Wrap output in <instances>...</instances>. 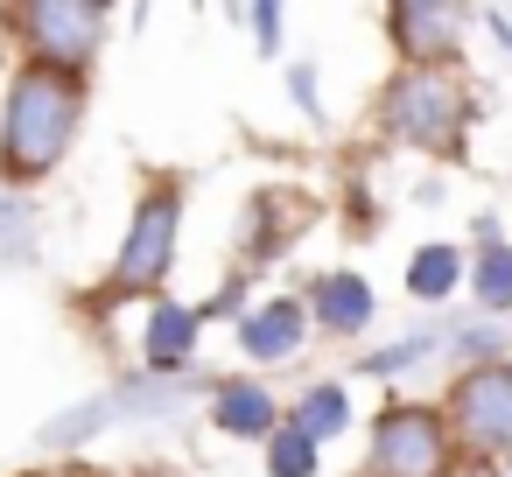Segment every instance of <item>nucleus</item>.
Wrapping results in <instances>:
<instances>
[{"label":"nucleus","instance_id":"nucleus-25","mask_svg":"<svg viewBox=\"0 0 512 477\" xmlns=\"http://www.w3.org/2000/svg\"><path fill=\"white\" fill-rule=\"evenodd\" d=\"M477 22H484V29H491V36L505 43V57H512V8H484Z\"/></svg>","mask_w":512,"mask_h":477},{"label":"nucleus","instance_id":"nucleus-28","mask_svg":"<svg viewBox=\"0 0 512 477\" xmlns=\"http://www.w3.org/2000/svg\"><path fill=\"white\" fill-rule=\"evenodd\" d=\"M22 477H50V470H22Z\"/></svg>","mask_w":512,"mask_h":477},{"label":"nucleus","instance_id":"nucleus-20","mask_svg":"<svg viewBox=\"0 0 512 477\" xmlns=\"http://www.w3.org/2000/svg\"><path fill=\"white\" fill-rule=\"evenodd\" d=\"M29 253H36V204L29 190H0V260L22 267Z\"/></svg>","mask_w":512,"mask_h":477},{"label":"nucleus","instance_id":"nucleus-7","mask_svg":"<svg viewBox=\"0 0 512 477\" xmlns=\"http://www.w3.org/2000/svg\"><path fill=\"white\" fill-rule=\"evenodd\" d=\"M190 386H211V379H120V386H106V393H92V400H78L71 414H57L50 428H43V442L50 449H78V442H92V435H106V428H120V421H162V414H176L183 400H190Z\"/></svg>","mask_w":512,"mask_h":477},{"label":"nucleus","instance_id":"nucleus-27","mask_svg":"<svg viewBox=\"0 0 512 477\" xmlns=\"http://www.w3.org/2000/svg\"><path fill=\"white\" fill-rule=\"evenodd\" d=\"M50 477H99V470H85V463H64V470H50Z\"/></svg>","mask_w":512,"mask_h":477},{"label":"nucleus","instance_id":"nucleus-24","mask_svg":"<svg viewBox=\"0 0 512 477\" xmlns=\"http://www.w3.org/2000/svg\"><path fill=\"white\" fill-rule=\"evenodd\" d=\"M470 239H477V253H484V246H505V225H498V211H477V218H470Z\"/></svg>","mask_w":512,"mask_h":477},{"label":"nucleus","instance_id":"nucleus-9","mask_svg":"<svg viewBox=\"0 0 512 477\" xmlns=\"http://www.w3.org/2000/svg\"><path fill=\"white\" fill-rule=\"evenodd\" d=\"M309 337H316V323H309V302H302V295H267V302H253V309L232 323L239 358L260 365V372L295 365V358L309 351Z\"/></svg>","mask_w":512,"mask_h":477},{"label":"nucleus","instance_id":"nucleus-19","mask_svg":"<svg viewBox=\"0 0 512 477\" xmlns=\"http://www.w3.org/2000/svg\"><path fill=\"white\" fill-rule=\"evenodd\" d=\"M260 456H267V477H316V470H323V442H309V435L288 428V421L260 442Z\"/></svg>","mask_w":512,"mask_h":477},{"label":"nucleus","instance_id":"nucleus-17","mask_svg":"<svg viewBox=\"0 0 512 477\" xmlns=\"http://www.w3.org/2000/svg\"><path fill=\"white\" fill-rule=\"evenodd\" d=\"M470 302L498 323V316H512V239L505 246H484V253H470Z\"/></svg>","mask_w":512,"mask_h":477},{"label":"nucleus","instance_id":"nucleus-21","mask_svg":"<svg viewBox=\"0 0 512 477\" xmlns=\"http://www.w3.org/2000/svg\"><path fill=\"white\" fill-rule=\"evenodd\" d=\"M246 309H253V267H232V274L197 302V316H204V323H239Z\"/></svg>","mask_w":512,"mask_h":477},{"label":"nucleus","instance_id":"nucleus-18","mask_svg":"<svg viewBox=\"0 0 512 477\" xmlns=\"http://www.w3.org/2000/svg\"><path fill=\"white\" fill-rule=\"evenodd\" d=\"M449 358H456V372H470V365H498V358H512V330H498L491 316H477V323H449V344H442Z\"/></svg>","mask_w":512,"mask_h":477},{"label":"nucleus","instance_id":"nucleus-16","mask_svg":"<svg viewBox=\"0 0 512 477\" xmlns=\"http://www.w3.org/2000/svg\"><path fill=\"white\" fill-rule=\"evenodd\" d=\"M442 344H449V323H428V330H407V337H393V344H372V351L358 358V372H365V379H400V372L428 365Z\"/></svg>","mask_w":512,"mask_h":477},{"label":"nucleus","instance_id":"nucleus-26","mask_svg":"<svg viewBox=\"0 0 512 477\" xmlns=\"http://www.w3.org/2000/svg\"><path fill=\"white\" fill-rule=\"evenodd\" d=\"M449 477H505V470H498V463H477V456H456Z\"/></svg>","mask_w":512,"mask_h":477},{"label":"nucleus","instance_id":"nucleus-6","mask_svg":"<svg viewBox=\"0 0 512 477\" xmlns=\"http://www.w3.org/2000/svg\"><path fill=\"white\" fill-rule=\"evenodd\" d=\"M442 414H449L463 456L505 470V463H512V358L456 372L449 393H442Z\"/></svg>","mask_w":512,"mask_h":477},{"label":"nucleus","instance_id":"nucleus-5","mask_svg":"<svg viewBox=\"0 0 512 477\" xmlns=\"http://www.w3.org/2000/svg\"><path fill=\"white\" fill-rule=\"evenodd\" d=\"M15 29V50L22 64H43V71H64V78H85L113 36V8L106 0H29V8H8L0 15Z\"/></svg>","mask_w":512,"mask_h":477},{"label":"nucleus","instance_id":"nucleus-1","mask_svg":"<svg viewBox=\"0 0 512 477\" xmlns=\"http://www.w3.org/2000/svg\"><path fill=\"white\" fill-rule=\"evenodd\" d=\"M85 134V78L15 64L0 85V190H43Z\"/></svg>","mask_w":512,"mask_h":477},{"label":"nucleus","instance_id":"nucleus-13","mask_svg":"<svg viewBox=\"0 0 512 477\" xmlns=\"http://www.w3.org/2000/svg\"><path fill=\"white\" fill-rule=\"evenodd\" d=\"M204 414H211V428L232 435V442H267V435L288 421V407H281V393H274L267 379H211Z\"/></svg>","mask_w":512,"mask_h":477},{"label":"nucleus","instance_id":"nucleus-4","mask_svg":"<svg viewBox=\"0 0 512 477\" xmlns=\"http://www.w3.org/2000/svg\"><path fill=\"white\" fill-rule=\"evenodd\" d=\"M456 428L442 414V400H407L393 393L372 428H365V463L358 477H449L456 470Z\"/></svg>","mask_w":512,"mask_h":477},{"label":"nucleus","instance_id":"nucleus-3","mask_svg":"<svg viewBox=\"0 0 512 477\" xmlns=\"http://www.w3.org/2000/svg\"><path fill=\"white\" fill-rule=\"evenodd\" d=\"M176 246H183V183L176 176H155L141 197H134V211H127V239H120V253H113V267H106V288L92 295L99 309H113V302H155L162 295V281L176 274Z\"/></svg>","mask_w":512,"mask_h":477},{"label":"nucleus","instance_id":"nucleus-15","mask_svg":"<svg viewBox=\"0 0 512 477\" xmlns=\"http://www.w3.org/2000/svg\"><path fill=\"white\" fill-rule=\"evenodd\" d=\"M288 428H302L309 442H337L351 435V386L344 379H316L288 400Z\"/></svg>","mask_w":512,"mask_h":477},{"label":"nucleus","instance_id":"nucleus-8","mask_svg":"<svg viewBox=\"0 0 512 477\" xmlns=\"http://www.w3.org/2000/svg\"><path fill=\"white\" fill-rule=\"evenodd\" d=\"M379 22H386V43H393L400 71H456L477 8H456V0H393Z\"/></svg>","mask_w":512,"mask_h":477},{"label":"nucleus","instance_id":"nucleus-14","mask_svg":"<svg viewBox=\"0 0 512 477\" xmlns=\"http://www.w3.org/2000/svg\"><path fill=\"white\" fill-rule=\"evenodd\" d=\"M463 281H470V253H463V246H449V239L414 246V253H407V274H400V288H407L414 302H428V309H442Z\"/></svg>","mask_w":512,"mask_h":477},{"label":"nucleus","instance_id":"nucleus-23","mask_svg":"<svg viewBox=\"0 0 512 477\" xmlns=\"http://www.w3.org/2000/svg\"><path fill=\"white\" fill-rule=\"evenodd\" d=\"M288 99H295V113H302V120H323V71H316L309 57H295V64H288Z\"/></svg>","mask_w":512,"mask_h":477},{"label":"nucleus","instance_id":"nucleus-11","mask_svg":"<svg viewBox=\"0 0 512 477\" xmlns=\"http://www.w3.org/2000/svg\"><path fill=\"white\" fill-rule=\"evenodd\" d=\"M309 323H316V337H330V344H358L365 330H372V316H379V295H372V281L365 274H351V267H323L316 281H309Z\"/></svg>","mask_w":512,"mask_h":477},{"label":"nucleus","instance_id":"nucleus-10","mask_svg":"<svg viewBox=\"0 0 512 477\" xmlns=\"http://www.w3.org/2000/svg\"><path fill=\"white\" fill-rule=\"evenodd\" d=\"M197 344H204V316H197V302L155 295V302L141 309V372H148V379H190Z\"/></svg>","mask_w":512,"mask_h":477},{"label":"nucleus","instance_id":"nucleus-2","mask_svg":"<svg viewBox=\"0 0 512 477\" xmlns=\"http://www.w3.org/2000/svg\"><path fill=\"white\" fill-rule=\"evenodd\" d=\"M372 120H379V134H386L393 148H414V155L456 162L463 141H470L477 99H470L463 71H393V78L379 85Z\"/></svg>","mask_w":512,"mask_h":477},{"label":"nucleus","instance_id":"nucleus-12","mask_svg":"<svg viewBox=\"0 0 512 477\" xmlns=\"http://www.w3.org/2000/svg\"><path fill=\"white\" fill-rule=\"evenodd\" d=\"M309 197L302 190H253L246 197V218H239V267H260V260H281L288 239L309 225Z\"/></svg>","mask_w":512,"mask_h":477},{"label":"nucleus","instance_id":"nucleus-22","mask_svg":"<svg viewBox=\"0 0 512 477\" xmlns=\"http://www.w3.org/2000/svg\"><path fill=\"white\" fill-rule=\"evenodd\" d=\"M232 22L253 29V50H260V57H281V29H288V8H281V0H253V8H232Z\"/></svg>","mask_w":512,"mask_h":477}]
</instances>
